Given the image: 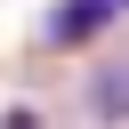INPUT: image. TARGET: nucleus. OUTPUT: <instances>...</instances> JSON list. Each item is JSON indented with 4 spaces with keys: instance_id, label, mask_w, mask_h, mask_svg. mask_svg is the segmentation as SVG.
<instances>
[{
    "instance_id": "1",
    "label": "nucleus",
    "mask_w": 129,
    "mask_h": 129,
    "mask_svg": "<svg viewBox=\"0 0 129 129\" xmlns=\"http://www.w3.org/2000/svg\"><path fill=\"white\" fill-rule=\"evenodd\" d=\"M113 16H121L113 0H56L48 8V48H89V40H105Z\"/></svg>"
},
{
    "instance_id": "2",
    "label": "nucleus",
    "mask_w": 129,
    "mask_h": 129,
    "mask_svg": "<svg viewBox=\"0 0 129 129\" xmlns=\"http://www.w3.org/2000/svg\"><path fill=\"white\" fill-rule=\"evenodd\" d=\"M89 121H105V129L129 121V56H105L89 73Z\"/></svg>"
},
{
    "instance_id": "3",
    "label": "nucleus",
    "mask_w": 129,
    "mask_h": 129,
    "mask_svg": "<svg viewBox=\"0 0 129 129\" xmlns=\"http://www.w3.org/2000/svg\"><path fill=\"white\" fill-rule=\"evenodd\" d=\"M0 129H48V121H40L32 105H8V113H0Z\"/></svg>"
},
{
    "instance_id": "4",
    "label": "nucleus",
    "mask_w": 129,
    "mask_h": 129,
    "mask_svg": "<svg viewBox=\"0 0 129 129\" xmlns=\"http://www.w3.org/2000/svg\"><path fill=\"white\" fill-rule=\"evenodd\" d=\"M113 8H129V0H113Z\"/></svg>"
}]
</instances>
